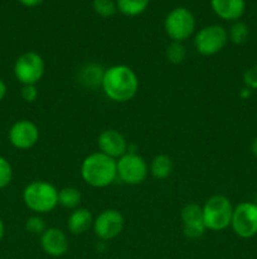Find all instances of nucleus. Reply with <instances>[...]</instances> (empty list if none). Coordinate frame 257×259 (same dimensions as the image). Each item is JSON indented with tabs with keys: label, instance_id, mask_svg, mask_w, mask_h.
Wrapping results in <instances>:
<instances>
[{
	"label": "nucleus",
	"instance_id": "10",
	"mask_svg": "<svg viewBox=\"0 0 257 259\" xmlns=\"http://www.w3.org/2000/svg\"><path fill=\"white\" fill-rule=\"evenodd\" d=\"M125 225L123 215L116 209H106L101 211L93 220V232L102 242L115 239L121 234Z\"/></svg>",
	"mask_w": 257,
	"mask_h": 259
},
{
	"label": "nucleus",
	"instance_id": "30",
	"mask_svg": "<svg viewBox=\"0 0 257 259\" xmlns=\"http://www.w3.org/2000/svg\"><path fill=\"white\" fill-rule=\"evenodd\" d=\"M251 94H252V90H249L248 88L244 86V88L241 90V93H239V96H241L242 99H248L249 96H251Z\"/></svg>",
	"mask_w": 257,
	"mask_h": 259
},
{
	"label": "nucleus",
	"instance_id": "1",
	"mask_svg": "<svg viewBox=\"0 0 257 259\" xmlns=\"http://www.w3.org/2000/svg\"><path fill=\"white\" fill-rule=\"evenodd\" d=\"M139 77L135 71L126 65H113L106 68L102 81V91L115 103H127L139 91Z\"/></svg>",
	"mask_w": 257,
	"mask_h": 259
},
{
	"label": "nucleus",
	"instance_id": "8",
	"mask_svg": "<svg viewBox=\"0 0 257 259\" xmlns=\"http://www.w3.org/2000/svg\"><path fill=\"white\" fill-rule=\"evenodd\" d=\"M45 63L42 56L34 51L20 55L14 63V76L22 85H37L44 75Z\"/></svg>",
	"mask_w": 257,
	"mask_h": 259
},
{
	"label": "nucleus",
	"instance_id": "13",
	"mask_svg": "<svg viewBox=\"0 0 257 259\" xmlns=\"http://www.w3.org/2000/svg\"><path fill=\"white\" fill-rule=\"evenodd\" d=\"M97 146L101 153L116 161L128 152L127 141L123 134L116 129H106L101 132L97 138Z\"/></svg>",
	"mask_w": 257,
	"mask_h": 259
},
{
	"label": "nucleus",
	"instance_id": "14",
	"mask_svg": "<svg viewBox=\"0 0 257 259\" xmlns=\"http://www.w3.org/2000/svg\"><path fill=\"white\" fill-rule=\"evenodd\" d=\"M40 247L45 254L50 257H62L70 249V240L67 234L59 228H47L40 235Z\"/></svg>",
	"mask_w": 257,
	"mask_h": 259
},
{
	"label": "nucleus",
	"instance_id": "22",
	"mask_svg": "<svg viewBox=\"0 0 257 259\" xmlns=\"http://www.w3.org/2000/svg\"><path fill=\"white\" fill-rule=\"evenodd\" d=\"M166 60L173 65H180L186 58V48L181 42H171L165 51Z\"/></svg>",
	"mask_w": 257,
	"mask_h": 259
},
{
	"label": "nucleus",
	"instance_id": "27",
	"mask_svg": "<svg viewBox=\"0 0 257 259\" xmlns=\"http://www.w3.org/2000/svg\"><path fill=\"white\" fill-rule=\"evenodd\" d=\"M20 95H22L23 100L25 103H34L38 99V95H39L37 85H23Z\"/></svg>",
	"mask_w": 257,
	"mask_h": 259
},
{
	"label": "nucleus",
	"instance_id": "6",
	"mask_svg": "<svg viewBox=\"0 0 257 259\" xmlns=\"http://www.w3.org/2000/svg\"><path fill=\"white\" fill-rule=\"evenodd\" d=\"M228 42V32L219 24H211L201 28L194 35L193 45L202 56H214L221 52Z\"/></svg>",
	"mask_w": 257,
	"mask_h": 259
},
{
	"label": "nucleus",
	"instance_id": "28",
	"mask_svg": "<svg viewBox=\"0 0 257 259\" xmlns=\"http://www.w3.org/2000/svg\"><path fill=\"white\" fill-rule=\"evenodd\" d=\"M23 7H27V8H35V7H39L44 0H18Z\"/></svg>",
	"mask_w": 257,
	"mask_h": 259
},
{
	"label": "nucleus",
	"instance_id": "5",
	"mask_svg": "<svg viewBox=\"0 0 257 259\" xmlns=\"http://www.w3.org/2000/svg\"><path fill=\"white\" fill-rule=\"evenodd\" d=\"M164 29L171 42H185L196 32V18L184 7L174 8L166 14Z\"/></svg>",
	"mask_w": 257,
	"mask_h": 259
},
{
	"label": "nucleus",
	"instance_id": "16",
	"mask_svg": "<svg viewBox=\"0 0 257 259\" xmlns=\"http://www.w3.org/2000/svg\"><path fill=\"white\" fill-rule=\"evenodd\" d=\"M106 68L101 63L90 62L86 63L83 67H81L78 72V81L81 85L85 86L90 90H97L102 86L103 76H105Z\"/></svg>",
	"mask_w": 257,
	"mask_h": 259
},
{
	"label": "nucleus",
	"instance_id": "18",
	"mask_svg": "<svg viewBox=\"0 0 257 259\" xmlns=\"http://www.w3.org/2000/svg\"><path fill=\"white\" fill-rule=\"evenodd\" d=\"M174 164L173 161L166 154H158L151 159L150 164H149V172L154 179L163 181L166 180L171 174H173Z\"/></svg>",
	"mask_w": 257,
	"mask_h": 259
},
{
	"label": "nucleus",
	"instance_id": "24",
	"mask_svg": "<svg viewBox=\"0 0 257 259\" xmlns=\"http://www.w3.org/2000/svg\"><path fill=\"white\" fill-rule=\"evenodd\" d=\"M25 230L33 235H42L47 230V225L40 215L35 214L25 220Z\"/></svg>",
	"mask_w": 257,
	"mask_h": 259
},
{
	"label": "nucleus",
	"instance_id": "2",
	"mask_svg": "<svg viewBox=\"0 0 257 259\" xmlns=\"http://www.w3.org/2000/svg\"><path fill=\"white\" fill-rule=\"evenodd\" d=\"M81 177L93 189L110 186L117 179L116 159L101 153L100 151L88 154L81 163Z\"/></svg>",
	"mask_w": 257,
	"mask_h": 259
},
{
	"label": "nucleus",
	"instance_id": "3",
	"mask_svg": "<svg viewBox=\"0 0 257 259\" xmlns=\"http://www.w3.org/2000/svg\"><path fill=\"white\" fill-rule=\"evenodd\" d=\"M23 201L35 214H47L58 206V190L48 181H32L23 190Z\"/></svg>",
	"mask_w": 257,
	"mask_h": 259
},
{
	"label": "nucleus",
	"instance_id": "7",
	"mask_svg": "<svg viewBox=\"0 0 257 259\" xmlns=\"http://www.w3.org/2000/svg\"><path fill=\"white\" fill-rule=\"evenodd\" d=\"M116 166L117 179L130 186L143 184L149 175L148 162L136 152L128 151L116 161Z\"/></svg>",
	"mask_w": 257,
	"mask_h": 259
},
{
	"label": "nucleus",
	"instance_id": "26",
	"mask_svg": "<svg viewBox=\"0 0 257 259\" xmlns=\"http://www.w3.org/2000/svg\"><path fill=\"white\" fill-rule=\"evenodd\" d=\"M243 82L249 90H257V65L252 66L243 73Z\"/></svg>",
	"mask_w": 257,
	"mask_h": 259
},
{
	"label": "nucleus",
	"instance_id": "19",
	"mask_svg": "<svg viewBox=\"0 0 257 259\" xmlns=\"http://www.w3.org/2000/svg\"><path fill=\"white\" fill-rule=\"evenodd\" d=\"M81 201H82V195H81L80 190L76 187L67 186L58 190V205L65 209H77L80 207Z\"/></svg>",
	"mask_w": 257,
	"mask_h": 259
},
{
	"label": "nucleus",
	"instance_id": "12",
	"mask_svg": "<svg viewBox=\"0 0 257 259\" xmlns=\"http://www.w3.org/2000/svg\"><path fill=\"white\" fill-rule=\"evenodd\" d=\"M180 219L183 223V233L188 239H198L206 232L203 217V206L198 204H186L180 211Z\"/></svg>",
	"mask_w": 257,
	"mask_h": 259
},
{
	"label": "nucleus",
	"instance_id": "11",
	"mask_svg": "<svg viewBox=\"0 0 257 259\" xmlns=\"http://www.w3.org/2000/svg\"><path fill=\"white\" fill-rule=\"evenodd\" d=\"M8 137L14 148L27 151L33 148L39 141V128L32 120L20 119L10 126Z\"/></svg>",
	"mask_w": 257,
	"mask_h": 259
},
{
	"label": "nucleus",
	"instance_id": "17",
	"mask_svg": "<svg viewBox=\"0 0 257 259\" xmlns=\"http://www.w3.org/2000/svg\"><path fill=\"white\" fill-rule=\"evenodd\" d=\"M93 220L91 211L86 207H77L72 210L67 219V228L72 234L81 235L85 234L88 229L93 227Z\"/></svg>",
	"mask_w": 257,
	"mask_h": 259
},
{
	"label": "nucleus",
	"instance_id": "23",
	"mask_svg": "<svg viewBox=\"0 0 257 259\" xmlns=\"http://www.w3.org/2000/svg\"><path fill=\"white\" fill-rule=\"evenodd\" d=\"M93 12L102 18H110L117 12L116 0H93Z\"/></svg>",
	"mask_w": 257,
	"mask_h": 259
},
{
	"label": "nucleus",
	"instance_id": "29",
	"mask_svg": "<svg viewBox=\"0 0 257 259\" xmlns=\"http://www.w3.org/2000/svg\"><path fill=\"white\" fill-rule=\"evenodd\" d=\"M8 93V88H7V83L0 78V101L4 100V98L7 96Z\"/></svg>",
	"mask_w": 257,
	"mask_h": 259
},
{
	"label": "nucleus",
	"instance_id": "33",
	"mask_svg": "<svg viewBox=\"0 0 257 259\" xmlns=\"http://www.w3.org/2000/svg\"><path fill=\"white\" fill-rule=\"evenodd\" d=\"M254 202H256V204H257V200H256V201H254Z\"/></svg>",
	"mask_w": 257,
	"mask_h": 259
},
{
	"label": "nucleus",
	"instance_id": "15",
	"mask_svg": "<svg viewBox=\"0 0 257 259\" xmlns=\"http://www.w3.org/2000/svg\"><path fill=\"white\" fill-rule=\"evenodd\" d=\"M214 14L227 22H237L246 10L244 0H211Z\"/></svg>",
	"mask_w": 257,
	"mask_h": 259
},
{
	"label": "nucleus",
	"instance_id": "25",
	"mask_svg": "<svg viewBox=\"0 0 257 259\" xmlns=\"http://www.w3.org/2000/svg\"><path fill=\"white\" fill-rule=\"evenodd\" d=\"M13 180V167L5 157L0 156V189L9 186Z\"/></svg>",
	"mask_w": 257,
	"mask_h": 259
},
{
	"label": "nucleus",
	"instance_id": "31",
	"mask_svg": "<svg viewBox=\"0 0 257 259\" xmlns=\"http://www.w3.org/2000/svg\"><path fill=\"white\" fill-rule=\"evenodd\" d=\"M251 153L253 154L254 157H257V137L252 141L251 143Z\"/></svg>",
	"mask_w": 257,
	"mask_h": 259
},
{
	"label": "nucleus",
	"instance_id": "20",
	"mask_svg": "<svg viewBox=\"0 0 257 259\" xmlns=\"http://www.w3.org/2000/svg\"><path fill=\"white\" fill-rule=\"evenodd\" d=\"M150 0H116L117 10L125 17H138L148 9Z\"/></svg>",
	"mask_w": 257,
	"mask_h": 259
},
{
	"label": "nucleus",
	"instance_id": "9",
	"mask_svg": "<svg viewBox=\"0 0 257 259\" xmlns=\"http://www.w3.org/2000/svg\"><path fill=\"white\" fill-rule=\"evenodd\" d=\"M231 228L237 237L249 239L257 235V204L243 201L236 205L232 215Z\"/></svg>",
	"mask_w": 257,
	"mask_h": 259
},
{
	"label": "nucleus",
	"instance_id": "21",
	"mask_svg": "<svg viewBox=\"0 0 257 259\" xmlns=\"http://www.w3.org/2000/svg\"><path fill=\"white\" fill-rule=\"evenodd\" d=\"M228 32V40H231L233 45L237 46H241L243 43L247 42L249 37V28L246 23L243 22H233V24L231 25Z\"/></svg>",
	"mask_w": 257,
	"mask_h": 259
},
{
	"label": "nucleus",
	"instance_id": "32",
	"mask_svg": "<svg viewBox=\"0 0 257 259\" xmlns=\"http://www.w3.org/2000/svg\"><path fill=\"white\" fill-rule=\"evenodd\" d=\"M5 235V224L4 222H3V219L0 218V242H2V239L4 238Z\"/></svg>",
	"mask_w": 257,
	"mask_h": 259
},
{
	"label": "nucleus",
	"instance_id": "4",
	"mask_svg": "<svg viewBox=\"0 0 257 259\" xmlns=\"http://www.w3.org/2000/svg\"><path fill=\"white\" fill-rule=\"evenodd\" d=\"M234 206L224 195H213L203 205L204 225L207 230L222 232L231 227Z\"/></svg>",
	"mask_w": 257,
	"mask_h": 259
}]
</instances>
